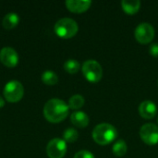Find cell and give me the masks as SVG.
Returning a JSON list of instances; mask_svg holds the SVG:
<instances>
[{"label":"cell","instance_id":"6da1fadb","mask_svg":"<svg viewBox=\"0 0 158 158\" xmlns=\"http://www.w3.org/2000/svg\"><path fill=\"white\" fill-rule=\"evenodd\" d=\"M69 105L60 99H51L44 106V116L51 123L63 121L69 115Z\"/></svg>","mask_w":158,"mask_h":158},{"label":"cell","instance_id":"7a4b0ae2","mask_svg":"<svg viewBox=\"0 0 158 158\" xmlns=\"http://www.w3.org/2000/svg\"><path fill=\"white\" fill-rule=\"evenodd\" d=\"M117 129L109 123H101L95 126L93 131V139L99 145H106L116 140Z\"/></svg>","mask_w":158,"mask_h":158},{"label":"cell","instance_id":"3957f363","mask_svg":"<svg viewBox=\"0 0 158 158\" xmlns=\"http://www.w3.org/2000/svg\"><path fill=\"white\" fill-rule=\"evenodd\" d=\"M79 31L78 23L69 18H63L56 21L55 25V32L62 39H70L74 37Z\"/></svg>","mask_w":158,"mask_h":158},{"label":"cell","instance_id":"277c9868","mask_svg":"<svg viewBox=\"0 0 158 158\" xmlns=\"http://www.w3.org/2000/svg\"><path fill=\"white\" fill-rule=\"evenodd\" d=\"M81 70L85 79L92 83H96L101 81L103 77V69L101 65L95 60H87L83 63Z\"/></svg>","mask_w":158,"mask_h":158},{"label":"cell","instance_id":"5b68a950","mask_svg":"<svg viewBox=\"0 0 158 158\" xmlns=\"http://www.w3.org/2000/svg\"><path fill=\"white\" fill-rule=\"evenodd\" d=\"M24 94L23 85L16 80L8 81L4 88V96L9 103H17L20 101Z\"/></svg>","mask_w":158,"mask_h":158},{"label":"cell","instance_id":"8992f818","mask_svg":"<svg viewBox=\"0 0 158 158\" xmlns=\"http://www.w3.org/2000/svg\"><path fill=\"white\" fill-rule=\"evenodd\" d=\"M134 36L136 41L141 44H150L155 37V29L150 23L143 22L136 27Z\"/></svg>","mask_w":158,"mask_h":158},{"label":"cell","instance_id":"52a82bcc","mask_svg":"<svg viewBox=\"0 0 158 158\" xmlns=\"http://www.w3.org/2000/svg\"><path fill=\"white\" fill-rule=\"evenodd\" d=\"M67 153V143L58 138L51 140L46 146V154L49 158H63Z\"/></svg>","mask_w":158,"mask_h":158},{"label":"cell","instance_id":"ba28073f","mask_svg":"<svg viewBox=\"0 0 158 158\" xmlns=\"http://www.w3.org/2000/svg\"><path fill=\"white\" fill-rule=\"evenodd\" d=\"M142 141L148 145H156L158 143V126L154 123L144 124L140 131Z\"/></svg>","mask_w":158,"mask_h":158},{"label":"cell","instance_id":"9c48e42d","mask_svg":"<svg viewBox=\"0 0 158 158\" xmlns=\"http://www.w3.org/2000/svg\"><path fill=\"white\" fill-rule=\"evenodd\" d=\"M0 61L8 68H14L19 63V56L15 49L11 47H4L0 51Z\"/></svg>","mask_w":158,"mask_h":158},{"label":"cell","instance_id":"30bf717a","mask_svg":"<svg viewBox=\"0 0 158 158\" xmlns=\"http://www.w3.org/2000/svg\"><path fill=\"white\" fill-rule=\"evenodd\" d=\"M139 113L144 119H152L157 114V107L152 101L146 100L141 103L139 106Z\"/></svg>","mask_w":158,"mask_h":158},{"label":"cell","instance_id":"8fae6325","mask_svg":"<svg viewBox=\"0 0 158 158\" xmlns=\"http://www.w3.org/2000/svg\"><path fill=\"white\" fill-rule=\"evenodd\" d=\"M91 1L87 0H68L66 1L67 8L73 13H82L90 8Z\"/></svg>","mask_w":158,"mask_h":158},{"label":"cell","instance_id":"7c38bea8","mask_svg":"<svg viewBox=\"0 0 158 158\" xmlns=\"http://www.w3.org/2000/svg\"><path fill=\"white\" fill-rule=\"evenodd\" d=\"M70 120L72 124L78 128H86L89 125L90 119L86 113L82 111H75L70 116Z\"/></svg>","mask_w":158,"mask_h":158},{"label":"cell","instance_id":"4fadbf2b","mask_svg":"<svg viewBox=\"0 0 158 158\" xmlns=\"http://www.w3.org/2000/svg\"><path fill=\"white\" fill-rule=\"evenodd\" d=\"M121 6L126 14L134 15L139 11V9L141 7V1H139V0H133V1L123 0L121 2Z\"/></svg>","mask_w":158,"mask_h":158},{"label":"cell","instance_id":"5bb4252c","mask_svg":"<svg viewBox=\"0 0 158 158\" xmlns=\"http://www.w3.org/2000/svg\"><path fill=\"white\" fill-rule=\"evenodd\" d=\"M19 21V17L18 16V14L11 12L4 17L2 24L6 30H11L18 25Z\"/></svg>","mask_w":158,"mask_h":158},{"label":"cell","instance_id":"9a60e30c","mask_svg":"<svg viewBox=\"0 0 158 158\" xmlns=\"http://www.w3.org/2000/svg\"><path fill=\"white\" fill-rule=\"evenodd\" d=\"M112 152L118 157L124 156L128 152V145H127L126 142L124 140L117 141L112 147Z\"/></svg>","mask_w":158,"mask_h":158},{"label":"cell","instance_id":"2e32d148","mask_svg":"<svg viewBox=\"0 0 158 158\" xmlns=\"http://www.w3.org/2000/svg\"><path fill=\"white\" fill-rule=\"evenodd\" d=\"M84 103H85V100H84L82 95H81V94H74V95H72L69 98L68 105H69V108L77 110V109H80L81 107H82L84 106Z\"/></svg>","mask_w":158,"mask_h":158},{"label":"cell","instance_id":"e0dca14e","mask_svg":"<svg viewBox=\"0 0 158 158\" xmlns=\"http://www.w3.org/2000/svg\"><path fill=\"white\" fill-rule=\"evenodd\" d=\"M42 81L46 85H55L58 82V77L54 71L46 70L42 74Z\"/></svg>","mask_w":158,"mask_h":158},{"label":"cell","instance_id":"ac0fdd59","mask_svg":"<svg viewBox=\"0 0 158 158\" xmlns=\"http://www.w3.org/2000/svg\"><path fill=\"white\" fill-rule=\"evenodd\" d=\"M81 65L80 63L75 60V59H69L65 62L64 64V69L65 70L69 73V74H75L80 70Z\"/></svg>","mask_w":158,"mask_h":158},{"label":"cell","instance_id":"d6986e66","mask_svg":"<svg viewBox=\"0 0 158 158\" xmlns=\"http://www.w3.org/2000/svg\"><path fill=\"white\" fill-rule=\"evenodd\" d=\"M64 141L66 143H75L78 138H79V134L78 131L74 129H68L64 131V135H63Z\"/></svg>","mask_w":158,"mask_h":158},{"label":"cell","instance_id":"ffe728a7","mask_svg":"<svg viewBox=\"0 0 158 158\" xmlns=\"http://www.w3.org/2000/svg\"><path fill=\"white\" fill-rule=\"evenodd\" d=\"M74 158H94V156L93 153L89 152V151H86V150H82V151H80L78 152L75 156Z\"/></svg>","mask_w":158,"mask_h":158},{"label":"cell","instance_id":"44dd1931","mask_svg":"<svg viewBox=\"0 0 158 158\" xmlns=\"http://www.w3.org/2000/svg\"><path fill=\"white\" fill-rule=\"evenodd\" d=\"M149 53L150 55H152L154 57H158V44L155 43L152 44L149 47Z\"/></svg>","mask_w":158,"mask_h":158},{"label":"cell","instance_id":"7402d4cb","mask_svg":"<svg viewBox=\"0 0 158 158\" xmlns=\"http://www.w3.org/2000/svg\"><path fill=\"white\" fill-rule=\"evenodd\" d=\"M4 106H5V100L0 96V108H1V107H3Z\"/></svg>","mask_w":158,"mask_h":158},{"label":"cell","instance_id":"603a6c76","mask_svg":"<svg viewBox=\"0 0 158 158\" xmlns=\"http://www.w3.org/2000/svg\"><path fill=\"white\" fill-rule=\"evenodd\" d=\"M157 84H158V81H157Z\"/></svg>","mask_w":158,"mask_h":158},{"label":"cell","instance_id":"cb8c5ba5","mask_svg":"<svg viewBox=\"0 0 158 158\" xmlns=\"http://www.w3.org/2000/svg\"><path fill=\"white\" fill-rule=\"evenodd\" d=\"M157 122H158V118H157Z\"/></svg>","mask_w":158,"mask_h":158}]
</instances>
